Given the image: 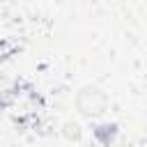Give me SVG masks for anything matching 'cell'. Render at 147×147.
Returning a JSON list of instances; mask_svg holds the SVG:
<instances>
[{
    "label": "cell",
    "instance_id": "cell-1",
    "mask_svg": "<svg viewBox=\"0 0 147 147\" xmlns=\"http://www.w3.org/2000/svg\"><path fill=\"white\" fill-rule=\"evenodd\" d=\"M74 103H76V110H78L80 117L96 122V119H101L106 115L110 99H108L106 90H101L99 85H85V87H80L76 92Z\"/></svg>",
    "mask_w": 147,
    "mask_h": 147
},
{
    "label": "cell",
    "instance_id": "cell-2",
    "mask_svg": "<svg viewBox=\"0 0 147 147\" xmlns=\"http://www.w3.org/2000/svg\"><path fill=\"white\" fill-rule=\"evenodd\" d=\"M92 136L101 142V145H110L117 136V124L115 122H101L96 119V126L92 129Z\"/></svg>",
    "mask_w": 147,
    "mask_h": 147
}]
</instances>
